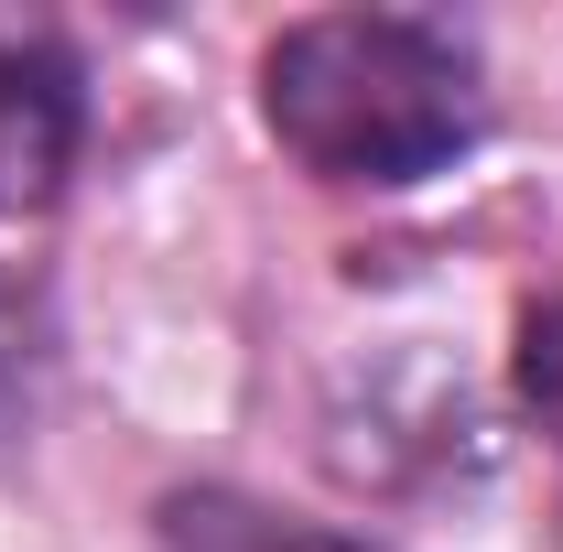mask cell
Listing matches in <instances>:
<instances>
[{"instance_id": "obj_4", "label": "cell", "mask_w": 563, "mask_h": 552, "mask_svg": "<svg viewBox=\"0 0 563 552\" xmlns=\"http://www.w3.org/2000/svg\"><path fill=\"white\" fill-rule=\"evenodd\" d=\"M520 401H531V422L563 444V292L520 314Z\"/></svg>"}, {"instance_id": "obj_2", "label": "cell", "mask_w": 563, "mask_h": 552, "mask_svg": "<svg viewBox=\"0 0 563 552\" xmlns=\"http://www.w3.org/2000/svg\"><path fill=\"white\" fill-rule=\"evenodd\" d=\"M76 141H87V98L55 44H0V217H33L66 196Z\"/></svg>"}, {"instance_id": "obj_1", "label": "cell", "mask_w": 563, "mask_h": 552, "mask_svg": "<svg viewBox=\"0 0 563 552\" xmlns=\"http://www.w3.org/2000/svg\"><path fill=\"white\" fill-rule=\"evenodd\" d=\"M261 120L325 185H422L477 141V66L412 11H314L261 55Z\"/></svg>"}, {"instance_id": "obj_3", "label": "cell", "mask_w": 563, "mask_h": 552, "mask_svg": "<svg viewBox=\"0 0 563 552\" xmlns=\"http://www.w3.org/2000/svg\"><path fill=\"white\" fill-rule=\"evenodd\" d=\"M152 552H368L357 531L325 520H292L272 498H239V487H185L152 509Z\"/></svg>"}]
</instances>
